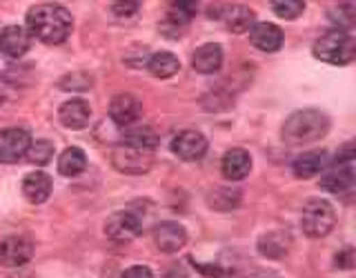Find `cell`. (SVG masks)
<instances>
[{
  "label": "cell",
  "mask_w": 356,
  "mask_h": 278,
  "mask_svg": "<svg viewBox=\"0 0 356 278\" xmlns=\"http://www.w3.org/2000/svg\"><path fill=\"white\" fill-rule=\"evenodd\" d=\"M74 18L63 5H36L27 14L29 36L38 38L44 44H60L70 38Z\"/></svg>",
  "instance_id": "obj_1"
},
{
  "label": "cell",
  "mask_w": 356,
  "mask_h": 278,
  "mask_svg": "<svg viewBox=\"0 0 356 278\" xmlns=\"http://www.w3.org/2000/svg\"><path fill=\"white\" fill-rule=\"evenodd\" d=\"M330 131V118L318 109H300L283 122V140L289 145H303L323 138Z\"/></svg>",
  "instance_id": "obj_2"
},
{
  "label": "cell",
  "mask_w": 356,
  "mask_h": 278,
  "mask_svg": "<svg viewBox=\"0 0 356 278\" xmlns=\"http://www.w3.org/2000/svg\"><path fill=\"white\" fill-rule=\"evenodd\" d=\"M356 54V40L348 31L332 29L314 42V56L330 65H350Z\"/></svg>",
  "instance_id": "obj_3"
},
{
  "label": "cell",
  "mask_w": 356,
  "mask_h": 278,
  "mask_svg": "<svg viewBox=\"0 0 356 278\" xmlns=\"http://www.w3.org/2000/svg\"><path fill=\"white\" fill-rule=\"evenodd\" d=\"M325 174L321 178V187L330 194H348L356 183V170H354V145H345L343 154L337 156V163L325 167Z\"/></svg>",
  "instance_id": "obj_4"
},
{
  "label": "cell",
  "mask_w": 356,
  "mask_h": 278,
  "mask_svg": "<svg viewBox=\"0 0 356 278\" xmlns=\"http://www.w3.org/2000/svg\"><path fill=\"white\" fill-rule=\"evenodd\" d=\"M334 222H337V211H334L330 200L323 198H312L303 207V214H300V227L309 238L327 236L334 229Z\"/></svg>",
  "instance_id": "obj_5"
},
{
  "label": "cell",
  "mask_w": 356,
  "mask_h": 278,
  "mask_svg": "<svg viewBox=\"0 0 356 278\" xmlns=\"http://www.w3.org/2000/svg\"><path fill=\"white\" fill-rule=\"evenodd\" d=\"M111 165H114L120 174H131V176L147 174L154 165V152L138 149V147H131V145L120 142L114 147V152H111Z\"/></svg>",
  "instance_id": "obj_6"
},
{
  "label": "cell",
  "mask_w": 356,
  "mask_h": 278,
  "mask_svg": "<svg viewBox=\"0 0 356 278\" xmlns=\"http://www.w3.org/2000/svg\"><path fill=\"white\" fill-rule=\"evenodd\" d=\"M31 145V133L22 127H9L0 131V163L11 165L25 158Z\"/></svg>",
  "instance_id": "obj_7"
},
{
  "label": "cell",
  "mask_w": 356,
  "mask_h": 278,
  "mask_svg": "<svg viewBox=\"0 0 356 278\" xmlns=\"http://www.w3.org/2000/svg\"><path fill=\"white\" fill-rule=\"evenodd\" d=\"M140 231H143V222L134 211H116V214H111L105 222L107 238L116 243L134 240Z\"/></svg>",
  "instance_id": "obj_8"
},
{
  "label": "cell",
  "mask_w": 356,
  "mask_h": 278,
  "mask_svg": "<svg viewBox=\"0 0 356 278\" xmlns=\"http://www.w3.org/2000/svg\"><path fill=\"white\" fill-rule=\"evenodd\" d=\"M172 152L183 161H200L207 152V138L196 129H185L172 140Z\"/></svg>",
  "instance_id": "obj_9"
},
{
  "label": "cell",
  "mask_w": 356,
  "mask_h": 278,
  "mask_svg": "<svg viewBox=\"0 0 356 278\" xmlns=\"http://www.w3.org/2000/svg\"><path fill=\"white\" fill-rule=\"evenodd\" d=\"M33 243L25 236H7L0 243V265L5 267H22L31 261Z\"/></svg>",
  "instance_id": "obj_10"
},
{
  "label": "cell",
  "mask_w": 356,
  "mask_h": 278,
  "mask_svg": "<svg viewBox=\"0 0 356 278\" xmlns=\"http://www.w3.org/2000/svg\"><path fill=\"white\" fill-rule=\"evenodd\" d=\"M143 114L140 100L134 94H118L111 98L109 103V118L116 122L118 127H129L134 125Z\"/></svg>",
  "instance_id": "obj_11"
},
{
  "label": "cell",
  "mask_w": 356,
  "mask_h": 278,
  "mask_svg": "<svg viewBox=\"0 0 356 278\" xmlns=\"http://www.w3.org/2000/svg\"><path fill=\"white\" fill-rule=\"evenodd\" d=\"M154 245L165 254H176L187 245V231L178 222H161L154 227Z\"/></svg>",
  "instance_id": "obj_12"
},
{
  "label": "cell",
  "mask_w": 356,
  "mask_h": 278,
  "mask_svg": "<svg viewBox=\"0 0 356 278\" xmlns=\"http://www.w3.org/2000/svg\"><path fill=\"white\" fill-rule=\"evenodd\" d=\"M198 5L196 3H174L172 11L161 20V31L165 33L167 38H178L185 31L189 18L196 14Z\"/></svg>",
  "instance_id": "obj_13"
},
{
  "label": "cell",
  "mask_w": 356,
  "mask_h": 278,
  "mask_svg": "<svg viewBox=\"0 0 356 278\" xmlns=\"http://www.w3.org/2000/svg\"><path fill=\"white\" fill-rule=\"evenodd\" d=\"M89 118H92V107L83 98L67 100L58 109V120L67 129H83L89 125Z\"/></svg>",
  "instance_id": "obj_14"
},
{
  "label": "cell",
  "mask_w": 356,
  "mask_h": 278,
  "mask_svg": "<svg viewBox=\"0 0 356 278\" xmlns=\"http://www.w3.org/2000/svg\"><path fill=\"white\" fill-rule=\"evenodd\" d=\"M31 47V36L25 27H18V25H9L3 29L0 33V51L9 58H20L25 56Z\"/></svg>",
  "instance_id": "obj_15"
},
{
  "label": "cell",
  "mask_w": 356,
  "mask_h": 278,
  "mask_svg": "<svg viewBox=\"0 0 356 278\" xmlns=\"http://www.w3.org/2000/svg\"><path fill=\"white\" fill-rule=\"evenodd\" d=\"M220 170L227 181H243L252 172V156L241 147H234L222 156Z\"/></svg>",
  "instance_id": "obj_16"
},
{
  "label": "cell",
  "mask_w": 356,
  "mask_h": 278,
  "mask_svg": "<svg viewBox=\"0 0 356 278\" xmlns=\"http://www.w3.org/2000/svg\"><path fill=\"white\" fill-rule=\"evenodd\" d=\"M250 40L261 51H278L283 44V29L276 27L274 22H259L250 29Z\"/></svg>",
  "instance_id": "obj_17"
},
{
  "label": "cell",
  "mask_w": 356,
  "mask_h": 278,
  "mask_svg": "<svg viewBox=\"0 0 356 278\" xmlns=\"http://www.w3.org/2000/svg\"><path fill=\"white\" fill-rule=\"evenodd\" d=\"M22 194L33 205L44 203L51 196V178L44 172H31L22 178Z\"/></svg>",
  "instance_id": "obj_18"
},
{
  "label": "cell",
  "mask_w": 356,
  "mask_h": 278,
  "mask_svg": "<svg viewBox=\"0 0 356 278\" xmlns=\"http://www.w3.org/2000/svg\"><path fill=\"white\" fill-rule=\"evenodd\" d=\"M222 65V49L220 44L207 42L203 47H198L192 56V67L198 74H216Z\"/></svg>",
  "instance_id": "obj_19"
},
{
  "label": "cell",
  "mask_w": 356,
  "mask_h": 278,
  "mask_svg": "<svg viewBox=\"0 0 356 278\" xmlns=\"http://www.w3.org/2000/svg\"><path fill=\"white\" fill-rule=\"evenodd\" d=\"M325 167H327V152L316 149V152H305L303 156H298L292 165V170L296 178H312L321 174Z\"/></svg>",
  "instance_id": "obj_20"
},
{
  "label": "cell",
  "mask_w": 356,
  "mask_h": 278,
  "mask_svg": "<svg viewBox=\"0 0 356 278\" xmlns=\"http://www.w3.org/2000/svg\"><path fill=\"white\" fill-rule=\"evenodd\" d=\"M220 16L225 20L227 29L234 33H245L254 27V11L248 5H227Z\"/></svg>",
  "instance_id": "obj_21"
},
{
  "label": "cell",
  "mask_w": 356,
  "mask_h": 278,
  "mask_svg": "<svg viewBox=\"0 0 356 278\" xmlns=\"http://www.w3.org/2000/svg\"><path fill=\"white\" fill-rule=\"evenodd\" d=\"M87 167V156L81 147H67L58 158V172L67 178L78 176Z\"/></svg>",
  "instance_id": "obj_22"
},
{
  "label": "cell",
  "mask_w": 356,
  "mask_h": 278,
  "mask_svg": "<svg viewBox=\"0 0 356 278\" xmlns=\"http://www.w3.org/2000/svg\"><path fill=\"white\" fill-rule=\"evenodd\" d=\"M147 70L156 78H172L174 74H178V70H181V63H178V58L174 54L159 51L147 60Z\"/></svg>",
  "instance_id": "obj_23"
},
{
  "label": "cell",
  "mask_w": 356,
  "mask_h": 278,
  "mask_svg": "<svg viewBox=\"0 0 356 278\" xmlns=\"http://www.w3.org/2000/svg\"><path fill=\"white\" fill-rule=\"evenodd\" d=\"M289 250V236L283 231H272L265 234V236L259 240V252L267 259H283Z\"/></svg>",
  "instance_id": "obj_24"
},
{
  "label": "cell",
  "mask_w": 356,
  "mask_h": 278,
  "mask_svg": "<svg viewBox=\"0 0 356 278\" xmlns=\"http://www.w3.org/2000/svg\"><path fill=\"white\" fill-rule=\"evenodd\" d=\"M122 142L131 145V147H138V149L154 152L156 147H159V136H156L152 127H136V129H131L122 136Z\"/></svg>",
  "instance_id": "obj_25"
},
{
  "label": "cell",
  "mask_w": 356,
  "mask_h": 278,
  "mask_svg": "<svg viewBox=\"0 0 356 278\" xmlns=\"http://www.w3.org/2000/svg\"><path fill=\"white\" fill-rule=\"evenodd\" d=\"M330 20L337 27V31H348L354 27L356 22V5L354 3H343L330 9Z\"/></svg>",
  "instance_id": "obj_26"
},
{
  "label": "cell",
  "mask_w": 356,
  "mask_h": 278,
  "mask_svg": "<svg viewBox=\"0 0 356 278\" xmlns=\"http://www.w3.org/2000/svg\"><path fill=\"white\" fill-rule=\"evenodd\" d=\"M238 200H241V192H236V189H232V187H218L207 196L209 207H214V209H234L238 205Z\"/></svg>",
  "instance_id": "obj_27"
},
{
  "label": "cell",
  "mask_w": 356,
  "mask_h": 278,
  "mask_svg": "<svg viewBox=\"0 0 356 278\" xmlns=\"http://www.w3.org/2000/svg\"><path fill=\"white\" fill-rule=\"evenodd\" d=\"M51 156H54V145L49 140H36V142H31L29 145V149L25 154V158L31 163V165H36V167H42V165H47L51 161Z\"/></svg>",
  "instance_id": "obj_28"
},
{
  "label": "cell",
  "mask_w": 356,
  "mask_h": 278,
  "mask_svg": "<svg viewBox=\"0 0 356 278\" xmlns=\"http://www.w3.org/2000/svg\"><path fill=\"white\" fill-rule=\"evenodd\" d=\"M272 9H274V14L278 18L294 20V18H298L300 14H303L305 3H300V0H276V3H272Z\"/></svg>",
  "instance_id": "obj_29"
},
{
  "label": "cell",
  "mask_w": 356,
  "mask_h": 278,
  "mask_svg": "<svg viewBox=\"0 0 356 278\" xmlns=\"http://www.w3.org/2000/svg\"><path fill=\"white\" fill-rule=\"evenodd\" d=\"M58 87L60 89H87V87H92V76H87V74H70V76H63Z\"/></svg>",
  "instance_id": "obj_30"
},
{
  "label": "cell",
  "mask_w": 356,
  "mask_h": 278,
  "mask_svg": "<svg viewBox=\"0 0 356 278\" xmlns=\"http://www.w3.org/2000/svg\"><path fill=\"white\" fill-rule=\"evenodd\" d=\"M140 9V3H114L111 5V11H114V16L118 18H129L134 14H138Z\"/></svg>",
  "instance_id": "obj_31"
},
{
  "label": "cell",
  "mask_w": 356,
  "mask_h": 278,
  "mask_svg": "<svg viewBox=\"0 0 356 278\" xmlns=\"http://www.w3.org/2000/svg\"><path fill=\"white\" fill-rule=\"evenodd\" d=\"M337 267H343V270H352L354 267V250L352 247H345L343 252L337 254Z\"/></svg>",
  "instance_id": "obj_32"
},
{
  "label": "cell",
  "mask_w": 356,
  "mask_h": 278,
  "mask_svg": "<svg viewBox=\"0 0 356 278\" xmlns=\"http://www.w3.org/2000/svg\"><path fill=\"white\" fill-rule=\"evenodd\" d=\"M122 278H154V274H152L149 267H145V265H134V267H129V270H125Z\"/></svg>",
  "instance_id": "obj_33"
},
{
  "label": "cell",
  "mask_w": 356,
  "mask_h": 278,
  "mask_svg": "<svg viewBox=\"0 0 356 278\" xmlns=\"http://www.w3.org/2000/svg\"><path fill=\"white\" fill-rule=\"evenodd\" d=\"M5 100H7V92H5V89H3V87H0V105H3V103H5Z\"/></svg>",
  "instance_id": "obj_34"
}]
</instances>
